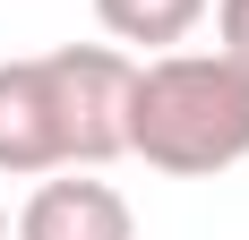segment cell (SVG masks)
I'll list each match as a JSON object with an SVG mask.
<instances>
[{"instance_id":"1","label":"cell","mask_w":249,"mask_h":240,"mask_svg":"<svg viewBox=\"0 0 249 240\" xmlns=\"http://www.w3.org/2000/svg\"><path fill=\"white\" fill-rule=\"evenodd\" d=\"M121 146L172 180H206L249 154V69L224 51H155L129 69Z\"/></svg>"},{"instance_id":"2","label":"cell","mask_w":249,"mask_h":240,"mask_svg":"<svg viewBox=\"0 0 249 240\" xmlns=\"http://www.w3.org/2000/svg\"><path fill=\"white\" fill-rule=\"evenodd\" d=\"M52 60V95H60V129H69V171H103L121 146V112H129V60L121 43H60Z\"/></svg>"},{"instance_id":"3","label":"cell","mask_w":249,"mask_h":240,"mask_svg":"<svg viewBox=\"0 0 249 240\" xmlns=\"http://www.w3.org/2000/svg\"><path fill=\"white\" fill-rule=\"evenodd\" d=\"M0 171L43 180L69 171V129H60V95H52V60H0Z\"/></svg>"},{"instance_id":"4","label":"cell","mask_w":249,"mask_h":240,"mask_svg":"<svg viewBox=\"0 0 249 240\" xmlns=\"http://www.w3.org/2000/svg\"><path fill=\"white\" fill-rule=\"evenodd\" d=\"M18 240H138V215L95 171H52L18 206Z\"/></svg>"},{"instance_id":"5","label":"cell","mask_w":249,"mask_h":240,"mask_svg":"<svg viewBox=\"0 0 249 240\" xmlns=\"http://www.w3.org/2000/svg\"><path fill=\"white\" fill-rule=\"evenodd\" d=\"M95 17L112 43H138V51H172L198 34L206 17V0H95Z\"/></svg>"},{"instance_id":"6","label":"cell","mask_w":249,"mask_h":240,"mask_svg":"<svg viewBox=\"0 0 249 240\" xmlns=\"http://www.w3.org/2000/svg\"><path fill=\"white\" fill-rule=\"evenodd\" d=\"M206 9H215V51L249 69V0H206Z\"/></svg>"},{"instance_id":"7","label":"cell","mask_w":249,"mask_h":240,"mask_svg":"<svg viewBox=\"0 0 249 240\" xmlns=\"http://www.w3.org/2000/svg\"><path fill=\"white\" fill-rule=\"evenodd\" d=\"M0 240H9V206H0Z\"/></svg>"}]
</instances>
